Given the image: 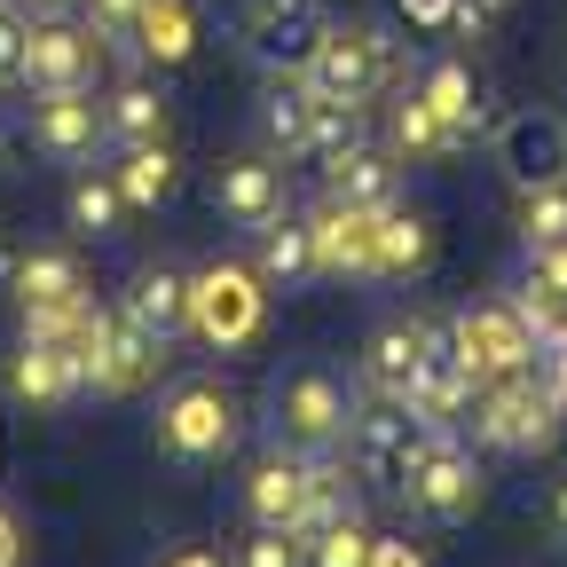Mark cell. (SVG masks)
<instances>
[{"label":"cell","instance_id":"1","mask_svg":"<svg viewBox=\"0 0 567 567\" xmlns=\"http://www.w3.org/2000/svg\"><path fill=\"white\" fill-rule=\"evenodd\" d=\"M347 417H354V402H347V386L331 371H316V363L308 371H284L268 386V450L323 457V450L347 442Z\"/></svg>","mask_w":567,"mask_h":567},{"label":"cell","instance_id":"2","mask_svg":"<svg viewBox=\"0 0 567 567\" xmlns=\"http://www.w3.org/2000/svg\"><path fill=\"white\" fill-rule=\"evenodd\" d=\"M237 394L221 386V379H182V386H166V402H158V425H151V442H158V457H174V465H213L229 442H237Z\"/></svg>","mask_w":567,"mask_h":567},{"label":"cell","instance_id":"3","mask_svg":"<svg viewBox=\"0 0 567 567\" xmlns=\"http://www.w3.org/2000/svg\"><path fill=\"white\" fill-rule=\"evenodd\" d=\"M559 410H567V402H559L544 379H528V371L488 379V386L473 394V442L505 450V457H536V450L559 442Z\"/></svg>","mask_w":567,"mask_h":567},{"label":"cell","instance_id":"4","mask_svg":"<svg viewBox=\"0 0 567 567\" xmlns=\"http://www.w3.org/2000/svg\"><path fill=\"white\" fill-rule=\"evenodd\" d=\"M260 316H268V284L260 268L245 260H213L189 276V331L213 347V354H237L260 339Z\"/></svg>","mask_w":567,"mask_h":567},{"label":"cell","instance_id":"5","mask_svg":"<svg viewBox=\"0 0 567 567\" xmlns=\"http://www.w3.org/2000/svg\"><path fill=\"white\" fill-rule=\"evenodd\" d=\"M386 71H394V48L371 24H323L316 48L300 55V80L316 103H371L386 87Z\"/></svg>","mask_w":567,"mask_h":567},{"label":"cell","instance_id":"6","mask_svg":"<svg viewBox=\"0 0 567 567\" xmlns=\"http://www.w3.org/2000/svg\"><path fill=\"white\" fill-rule=\"evenodd\" d=\"M425 434H434V425L410 417V402H394V394L371 386V402H354V417H347V465H354V481L402 488L410 465H417V450H425Z\"/></svg>","mask_w":567,"mask_h":567},{"label":"cell","instance_id":"7","mask_svg":"<svg viewBox=\"0 0 567 567\" xmlns=\"http://www.w3.org/2000/svg\"><path fill=\"white\" fill-rule=\"evenodd\" d=\"M402 496H410V513L434 520V528L473 520V513H481V465H473V450H465L457 434H425V450H417Z\"/></svg>","mask_w":567,"mask_h":567},{"label":"cell","instance_id":"8","mask_svg":"<svg viewBox=\"0 0 567 567\" xmlns=\"http://www.w3.org/2000/svg\"><path fill=\"white\" fill-rule=\"evenodd\" d=\"M80 363H87V394H142L158 379V363H166V347L142 331L126 308H95V323H87V347H80Z\"/></svg>","mask_w":567,"mask_h":567},{"label":"cell","instance_id":"9","mask_svg":"<svg viewBox=\"0 0 567 567\" xmlns=\"http://www.w3.org/2000/svg\"><path fill=\"white\" fill-rule=\"evenodd\" d=\"M450 347L473 363V379H513V371H536V331L513 300H481V308H457L450 316Z\"/></svg>","mask_w":567,"mask_h":567},{"label":"cell","instance_id":"10","mask_svg":"<svg viewBox=\"0 0 567 567\" xmlns=\"http://www.w3.org/2000/svg\"><path fill=\"white\" fill-rule=\"evenodd\" d=\"M95 63H103V40L87 24L32 17V40H24V71H17V80L32 95H80V87H95Z\"/></svg>","mask_w":567,"mask_h":567},{"label":"cell","instance_id":"11","mask_svg":"<svg viewBox=\"0 0 567 567\" xmlns=\"http://www.w3.org/2000/svg\"><path fill=\"white\" fill-rule=\"evenodd\" d=\"M496 166H505L513 189H551L567 182V118L551 111H520L496 126Z\"/></svg>","mask_w":567,"mask_h":567},{"label":"cell","instance_id":"12","mask_svg":"<svg viewBox=\"0 0 567 567\" xmlns=\"http://www.w3.org/2000/svg\"><path fill=\"white\" fill-rule=\"evenodd\" d=\"M308 237H316V268L323 276H379V213L323 197L308 213Z\"/></svg>","mask_w":567,"mask_h":567},{"label":"cell","instance_id":"13","mask_svg":"<svg viewBox=\"0 0 567 567\" xmlns=\"http://www.w3.org/2000/svg\"><path fill=\"white\" fill-rule=\"evenodd\" d=\"M316 32H323L316 0H245V17H237V40L260 63H284V71H300V55L316 48Z\"/></svg>","mask_w":567,"mask_h":567},{"label":"cell","instance_id":"14","mask_svg":"<svg viewBox=\"0 0 567 567\" xmlns=\"http://www.w3.org/2000/svg\"><path fill=\"white\" fill-rule=\"evenodd\" d=\"M473 394H481V379H473V363H465V354L450 347V331H442V347L434 354H425V371L410 379V417H425V425H434V434H457V425L473 417Z\"/></svg>","mask_w":567,"mask_h":567},{"label":"cell","instance_id":"15","mask_svg":"<svg viewBox=\"0 0 567 567\" xmlns=\"http://www.w3.org/2000/svg\"><path fill=\"white\" fill-rule=\"evenodd\" d=\"M9 394L32 402V410H63L71 394H87V363H80V347H63V339H32L9 354Z\"/></svg>","mask_w":567,"mask_h":567},{"label":"cell","instance_id":"16","mask_svg":"<svg viewBox=\"0 0 567 567\" xmlns=\"http://www.w3.org/2000/svg\"><path fill=\"white\" fill-rule=\"evenodd\" d=\"M103 142H111V134H103V111L87 103V87H80V95H40V103H32V151H40V158L87 166Z\"/></svg>","mask_w":567,"mask_h":567},{"label":"cell","instance_id":"17","mask_svg":"<svg viewBox=\"0 0 567 567\" xmlns=\"http://www.w3.org/2000/svg\"><path fill=\"white\" fill-rule=\"evenodd\" d=\"M0 284L24 300V316H32V308H87V276H80V260L55 252V245L0 252Z\"/></svg>","mask_w":567,"mask_h":567},{"label":"cell","instance_id":"18","mask_svg":"<svg viewBox=\"0 0 567 567\" xmlns=\"http://www.w3.org/2000/svg\"><path fill=\"white\" fill-rule=\"evenodd\" d=\"M118 308H126L142 331H151L158 347H174V339L189 331V268H174V260H151V268H134Z\"/></svg>","mask_w":567,"mask_h":567},{"label":"cell","instance_id":"19","mask_svg":"<svg viewBox=\"0 0 567 567\" xmlns=\"http://www.w3.org/2000/svg\"><path fill=\"white\" fill-rule=\"evenodd\" d=\"M213 213L237 229H260L284 213V166L276 158H229V166H213Z\"/></svg>","mask_w":567,"mask_h":567},{"label":"cell","instance_id":"20","mask_svg":"<svg viewBox=\"0 0 567 567\" xmlns=\"http://www.w3.org/2000/svg\"><path fill=\"white\" fill-rule=\"evenodd\" d=\"M442 347V331L434 323H417V316H394V323H379L371 331V363H363V379L379 386V394H410V379L425 371V354Z\"/></svg>","mask_w":567,"mask_h":567},{"label":"cell","instance_id":"21","mask_svg":"<svg viewBox=\"0 0 567 567\" xmlns=\"http://www.w3.org/2000/svg\"><path fill=\"white\" fill-rule=\"evenodd\" d=\"M323 197L363 205V213H386V205L402 197V166H394L386 151H371V142H354V151L323 158Z\"/></svg>","mask_w":567,"mask_h":567},{"label":"cell","instance_id":"22","mask_svg":"<svg viewBox=\"0 0 567 567\" xmlns=\"http://www.w3.org/2000/svg\"><path fill=\"white\" fill-rule=\"evenodd\" d=\"M252 268H260L268 292H300V284H316L323 268H316V237H308V221H292V213L260 221V229H252Z\"/></svg>","mask_w":567,"mask_h":567},{"label":"cell","instance_id":"23","mask_svg":"<svg viewBox=\"0 0 567 567\" xmlns=\"http://www.w3.org/2000/svg\"><path fill=\"white\" fill-rule=\"evenodd\" d=\"M300 496H308V457L268 450L245 481V513H252V528H300Z\"/></svg>","mask_w":567,"mask_h":567},{"label":"cell","instance_id":"24","mask_svg":"<svg viewBox=\"0 0 567 567\" xmlns=\"http://www.w3.org/2000/svg\"><path fill=\"white\" fill-rule=\"evenodd\" d=\"M111 182L126 189L134 213H158V205H174V189H182V158L166 151V134H158V142H126L118 166H111Z\"/></svg>","mask_w":567,"mask_h":567},{"label":"cell","instance_id":"25","mask_svg":"<svg viewBox=\"0 0 567 567\" xmlns=\"http://www.w3.org/2000/svg\"><path fill=\"white\" fill-rule=\"evenodd\" d=\"M425 268H434V221L394 197V205L379 213V276H386V284H410V276H425Z\"/></svg>","mask_w":567,"mask_h":567},{"label":"cell","instance_id":"26","mask_svg":"<svg viewBox=\"0 0 567 567\" xmlns=\"http://www.w3.org/2000/svg\"><path fill=\"white\" fill-rule=\"evenodd\" d=\"M316 95H308V80H284V87H268L260 95V142L276 158H308V142H316Z\"/></svg>","mask_w":567,"mask_h":567},{"label":"cell","instance_id":"27","mask_svg":"<svg viewBox=\"0 0 567 567\" xmlns=\"http://www.w3.org/2000/svg\"><path fill=\"white\" fill-rule=\"evenodd\" d=\"M126 213H134V205H126V189H118L111 174H80V182H71V197H63V221L80 229V237H95V245L126 229Z\"/></svg>","mask_w":567,"mask_h":567},{"label":"cell","instance_id":"28","mask_svg":"<svg viewBox=\"0 0 567 567\" xmlns=\"http://www.w3.org/2000/svg\"><path fill=\"white\" fill-rule=\"evenodd\" d=\"M417 103L434 111L457 142L481 126V95H473V71H465V63H434V71H425V87H417Z\"/></svg>","mask_w":567,"mask_h":567},{"label":"cell","instance_id":"29","mask_svg":"<svg viewBox=\"0 0 567 567\" xmlns=\"http://www.w3.org/2000/svg\"><path fill=\"white\" fill-rule=\"evenodd\" d=\"M197 48V9L189 0H142V55L151 63H189Z\"/></svg>","mask_w":567,"mask_h":567},{"label":"cell","instance_id":"30","mask_svg":"<svg viewBox=\"0 0 567 567\" xmlns=\"http://www.w3.org/2000/svg\"><path fill=\"white\" fill-rule=\"evenodd\" d=\"M103 134H111V142H158V134H166V95L142 87V80L118 87V95L103 103Z\"/></svg>","mask_w":567,"mask_h":567},{"label":"cell","instance_id":"31","mask_svg":"<svg viewBox=\"0 0 567 567\" xmlns=\"http://www.w3.org/2000/svg\"><path fill=\"white\" fill-rule=\"evenodd\" d=\"M308 567H371V528L363 513H339L308 536Z\"/></svg>","mask_w":567,"mask_h":567},{"label":"cell","instance_id":"32","mask_svg":"<svg viewBox=\"0 0 567 567\" xmlns=\"http://www.w3.org/2000/svg\"><path fill=\"white\" fill-rule=\"evenodd\" d=\"M394 151H402V158H442V151H457V134L425 111L417 95H402V103H394Z\"/></svg>","mask_w":567,"mask_h":567},{"label":"cell","instance_id":"33","mask_svg":"<svg viewBox=\"0 0 567 567\" xmlns=\"http://www.w3.org/2000/svg\"><path fill=\"white\" fill-rule=\"evenodd\" d=\"M87 32L118 55H142V0H87Z\"/></svg>","mask_w":567,"mask_h":567},{"label":"cell","instance_id":"34","mask_svg":"<svg viewBox=\"0 0 567 567\" xmlns=\"http://www.w3.org/2000/svg\"><path fill=\"white\" fill-rule=\"evenodd\" d=\"M354 142H363V103H323V111H316V142H308V158L323 166V158L354 151Z\"/></svg>","mask_w":567,"mask_h":567},{"label":"cell","instance_id":"35","mask_svg":"<svg viewBox=\"0 0 567 567\" xmlns=\"http://www.w3.org/2000/svg\"><path fill=\"white\" fill-rule=\"evenodd\" d=\"M528 205H520V237L528 245H551V237H567V182H551V189H520Z\"/></svg>","mask_w":567,"mask_h":567},{"label":"cell","instance_id":"36","mask_svg":"<svg viewBox=\"0 0 567 567\" xmlns=\"http://www.w3.org/2000/svg\"><path fill=\"white\" fill-rule=\"evenodd\" d=\"M245 567H308V536L300 528H252L245 536Z\"/></svg>","mask_w":567,"mask_h":567},{"label":"cell","instance_id":"37","mask_svg":"<svg viewBox=\"0 0 567 567\" xmlns=\"http://www.w3.org/2000/svg\"><path fill=\"white\" fill-rule=\"evenodd\" d=\"M528 284H536V292H551V300L567 308V237H551V245H528Z\"/></svg>","mask_w":567,"mask_h":567},{"label":"cell","instance_id":"38","mask_svg":"<svg viewBox=\"0 0 567 567\" xmlns=\"http://www.w3.org/2000/svg\"><path fill=\"white\" fill-rule=\"evenodd\" d=\"M24 40H32V17L17 9V0H0V80L24 71Z\"/></svg>","mask_w":567,"mask_h":567},{"label":"cell","instance_id":"39","mask_svg":"<svg viewBox=\"0 0 567 567\" xmlns=\"http://www.w3.org/2000/svg\"><path fill=\"white\" fill-rule=\"evenodd\" d=\"M371 567H434V559H425V544H410V536H371Z\"/></svg>","mask_w":567,"mask_h":567},{"label":"cell","instance_id":"40","mask_svg":"<svg viewBox=\"0 0 567 567\" xmlns=\"http://www.w3.org/2000/svg\"><path fill=\"white\" fill-rule=\"evenodd\" d=\"M402 17L417 32H442V24H457V0H402Z\"/></svg>","mask_w":567,"mask_h":567},{"label":"cell","instance_id":"41","mask_svg":"<svg viewBox=\"0 0 567 567\" xmlns=\"http://www.w3.org/2000/svg\"><path fill=\"white\" fill-rule=\"evenodd\" d=\"M166 567H221V551H205V544H174Z\"/></svg>","mask_w":567,"mask_h":567},{"label":"cell","instance_id":"42","mask_svg":"<svg viewBox=\"0 0 567 567\" xmlns=\"http://www.w3.org/2000/svg\"><path fill=\"white\" fill-rule=\"evenodd\" d=\"M0 567H24V536H17L9 513H0Z\"/></svg>","mask_w":567,"mask_h":567},{"label":"cell","instance_id":"43","mask_svg":"<svg viewBox=\"0 0 567 567\" xmlns=\"http://www.w3.org/2000/svg\"><path fill=\"white\" fill-rule=\"evenodd\" d=\"M496 9H513V0H457V24H481V17H496Z\"/></svg>","mask_w":567,"mask_h":567},{"label":"cell","instance_id":"44","mask_svg":"<svg viewBox=\"0 0 567 567\" xmlns=\"http://www.w3.org/2000/svg\"><path fill=\"white\" fill-rule=\"evenodd\" d=\"M551 536H559V544H567V481H559V488H551Z\"/></svg>","mask_w":567,"mask_h":567},{"label":"cell","instance_id":"45","mask_svg":"<svg viewBox=\"0 0 567 567\" xmlns=\"http://www.w3.org/2000/svg\"><path fill=\"white\" fill-rule=\"evenodd\" d=\"M17 9H32V17H55V9H63V0H17Z\"/></svg>","mask_w":567,"mask_h":567}]
</instances>
